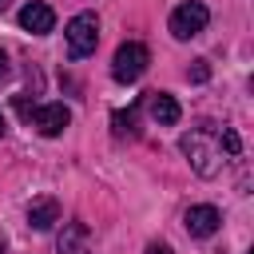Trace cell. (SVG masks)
<instances>
[{
    "mask_svg": "<svg viewBox=\"0 0 254 254\" xmlns=\"http://www.w3.org/2000/svg\"><path fill=\"white\" fill-rule=\"evenodd\" d=\"M179 147H183V155L190 159V167H194L202 179H214V175L222 171V151H218V143H210L202 131L183 135V139H179Z\"/></svg>",
    "mask_w": 254,
    "mask_h": 254,
    "instance_id": "cell-1",
    "label": "cell"
},
{
    "mask_svg": "<svg viewBox=\"0 0 254 254\" xmlns=\"http://www.w3.org/2000/svg\"><path fill=\"white\" fill-rule=\"evenodd\" d=\"M64 36H67V56H71V60L91 56L95 44H99V20H95V12H79V16H71L67 28H64Z\"/></svg>",
    "mask_w": 254,
    "mask_h": 254,
    "instance_id": "cell-2",
    "label": "cell"
},
{
    "mask_svg": "<svg viewBox=\"0 0 254 254\" xmlns=\"http://www.w3.org/2000/svg\"><path fill=\"white\" fill-rule=\"evenodd\" d=\"M147 64H151V52H147V44H139V40H127V44H119V48H115L111 75H115L119 83H135V79L147 71Z\"/></svg>",
    "mask_w": 254,
    "mask_h": 254,
    "instance_id": "cell-3",
    "label": "cell"
},
{
    "mask_svg": "<svg viewBox=\"0 0 254 254\" xmlns=\"http://www.w3.org/2000/svg\"><path fill=\"white\" fill-rule=\"evenodd\" d=\"M206 24H210V12H206V4H198V0H187V4H179V8L171 12V36H175V40H190V36H198Z\"/></svg>",
    "mask_w": 254,
    "mask_h": 254,
    "instance_id": "cell-4",
    "label": "cell"
},
{
    "mask_svg": "<svg viewBox=\"0 0 254 254\" xmlns=\"http://www.w3.org/2000/svg\"><path fill=\"white\" fill-rule=\"evenodd\" d=\"M24 115H28V123L40 131V135H48V139H56V135H64V127L71 123V111L64 107V103H44V107H24Z\"/></svg>",
    "mask_w": 254,
    "mask_h": 254,
    "instance_id": "cell-5",
    "label": "cell"
},
{
    "mask_svg": "<svg viewBox=\"0 0 254 254\" xmlns=\"http://www.w3.org/2000/svg\"><path fill=\"white\" fill-rule=\"evenodd\" d=\"M218 222H222V214L214 210V206H190L187 214H183V226H187V234L190 238H210L214 230H218Z\"/></svg>",
    "mask_w": 254,
    "mask_h": 254,
    "instance_id": "cell-6",
    "label": "cell"
},
{
    "mask_svg": "<svg viewBox=\"0 0 254 254\" xmlns=\"http://www.w3.org/2000/svg\"><path fill=\"white\" fill-rule=\"evenodd\" d=\"M52 24H56V12H52L48 4H40V0H32V4L20 8V28H24V32H32V36H48Z\"/></svg>",
    "mask_w": 254,
    "mask_h": 254,
    "instance_id": "cell-7",
    "label": "cell"
},
{
    "mask_svg": "<svg viewBox=\"0 0 254 254\" xmlns=\"http://www.w3.org/2000/svg\"><path fill=\"white\" fill-rule=\"evenodd\" d=\"M56 222H60V202H56L52 194L32 198V206H28V226H32V230H52Z\"/></svg>",
    "mask_w": 254,
    "mask_h": 254,
    "instance_id": "cell-8",
    "label": "cell"
},
{
    "mask_svg": "<svg viewBox=\"0 0 254 254\" xmlns=\"http://www.w3.org/2000/svg\"><path fill=\"white\" fill-rule=\"evenodd\" d=\"M56 250L60 254H91V242H87V226L83 222H67L56 238Z\"/></svg>",
    "mask_w": 254,
    "mask_h": 254,
    "instance_id": "cell-9",
    "label": "cell"
},
{
    "mask_svg": "<svg viewBox=\"0 0 254 254\" xmlns=\"http://www.w3.org/2000/svg\"><path fill=\"white\" fill-rule=\"evenodd\" d=\"M147 107H151V119L159 123V127H175L179 123V103H175V95H167V91H151V99H147Z\"/></svg>",
    "mask_w": 254,
    "mask_h": 254,
    "instance_id": "cell-10",
    "label": "cell"
},
{
    "mask_svg": "<svg viewBox=\"0 0 254 254\" xmlns=\"http://www.w3.org/2000/svg\"><path fill=\"white\" fill-rule=\"evenodd\" d=\"M218 151H226V155H238V151H242V139H238L234 127H222V135H218Z\"/></svg>",
    "mask_w": 254,
    "mask_h": 254,
    "instance_id": "cell-11",
    "label": "cell"
},
{
    "mask_svg": "<svg viewBox=\"0 0 254 254\" xmlns=\"http://www.w3.org/2000/svg\"><path fill=\"white\" fill-rule=\"evenodd\" d=\"M187 79H190V83H206V79H210V64H206V60H194V64L187 67Z\"/></svg>",
    "mask_w": 254,
    "mask_h": 254,
    "instance_id": "cell-12",
    "label": "cell"
},
{
    "mask_svg": "<svg viewBox=\"0 0 254 254\" xmlns=\"http://www.w3.org/2000/svg\"><path fill=\"white\" fill-rule=\"evenodd\" d=\"M135 115H139V107H131V111H115V131L123 135V131H135Z\"/></svg>",
    "mask_w": 254,
    "mask_h": 254,
    "instance_id": "cell-13",
    "label": "cell"
},
{
    "mask_svg": "<svg viewBox=\"0 0 254 254\" xmlns=\"http://www.w3.org/2000/svg\"><path fill=\"white\" fill-rule=\"evenodd\" d=\"M12 75V64H8V52H0V83Z\"/></svg>",
    "mask_w": 254,
    "mask_h": 254,
    "instance_id": "cell-14",
    "label": "cell"
},
{
    "mask_svg": "<svg viewBox=\"0 0 254 254\" xmlns=\"http://www.w3.org/2000/svg\"><path fill=\"white\" fill-rule=\"evenodd\" d=\"M147 254H175V250H171L167 242H151V246H147Z\"/></svg>",
    "mask_w": 254,
    "mask_h": 254,
    "instance_id": "cell-15",
    "label": "cell"
},
{
    "mask_svg": "<svg viewBox=\"0 0 254 254\" xmlns=\"http://www.w3.org/2000/svg\"><path fill=\"white\" fill-rule=\"evenodd\" d=\"M4 131H8V123H4V115H0V135H4Z\"/></svg>",
    "mask_w": 254,
    "mask_h": 254,
    "instance_id": "cell-16",
    "label": "cell"
},
{
    "mask_svg": "<svg viewBox=\"0 0 254 254\" xmlns=\"http://www.w3.org/2000/svg\"><path fill=\"white\" fill-rule=\"evenodd\" d=\"M4 12H8V0H0V16H4Z\"/></svg>",
    "mask_w": 254,
    "mask_h": 254,
    "instance_id": "cell-17",
    "label": "cell"
},
{
    "mask_svg": "<svg viewBox=\"0 0 254 254\" xmlns=\"http://www.w3.org/2000/svg\"><path fill=\"white\" fill-rule=\"evenodd\" d=\"M0 254H4V242H0Z\"/></svg>",
    "mask_w": 254,
    "mask_h": 254,
    "instance_id": "cell-18",
    "label": "cell"
}]
</instances>
